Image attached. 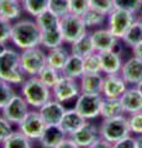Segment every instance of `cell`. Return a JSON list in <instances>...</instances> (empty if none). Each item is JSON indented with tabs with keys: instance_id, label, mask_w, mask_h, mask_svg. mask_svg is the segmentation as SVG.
Masks as SVG:
<instances>
[{
	"instance_id": "6da1fadb",
	"label": "cell",
	"mask_w": 142,
	"mask_h": 148,
	"mask_svg": "<svg viewBox=\"0 0 142 148\" xmlns=\"http://www.w3.org/2000/svg\"><path fill=\"white\" fill-rule=\"evenodd\" d=\"M11 42L17 48L27 49L41 45V30L36 21L20 20L12 24Z\"/></svg>"
},
{
	"instance_id": "7a4b0ae2",
	"label": "cell",
	"mask_w": 142,
	"mask_h": 148,
	"mask_svg": "<svg viewBox=\"0 0 142 148\" xmlns=\"http://www.w3.org/2000/svg\"><path fill=\"white\" fill-rule=\"evenodd\" d=\"M0 79L10 84H22L25 80V73L21 68L20 53L6 48L0 54Z\"/></svg>"
},
{
	"instance_id": "3957f363",
	"label": "cell",
	"mask_w": 142,
	"mask_h": 148,
	"mask_svg": "<svg viewBox=\"0 0 142 148\" xmlns=\"http://www.w3.org/2000/svg\"><path fill=\"white\" fill-rule=\"evenodd\" d=\"M21 92L29 106L40 109L43 104L51 100V89L46 86L38 77H30L21 84Z\"/></svg>"
},
{
	"instance_id": "277c9868",
	"label": "cell",
	"mask_w": 142,
	"mask_h": 148,
	"mask_svg": "<svg viewBox=\"0 0 142 148\" xmlns=\"http://www.w3.org/2000/svg\"><path fill=\"white\" fill-rule=\"evenodd\" d=\"M100 137L104 140L109 141L110 143H115L120 141L121 138L129 136L131 133L130 125H129V117L125 115L113 119H104L102 126L99 128Z\"/></svg>"
},
{
	"instance_id": "5b68a950",
	"label": "cell",
	"mask_w": 142,
	"mask_h": 148,
	"mask_svg": "<svg viewBox=\"0 0 142 148\" xmlns=\"http://www.w3.org/2000/svg\"><path fill=\"white\" fill-rule=\"evenodd\" d=\"M20 63L25 74L30 77H37L40 72L47 66V56L38 47L22 49V53H20Z\"/></svg>"
},
{
	"instance_id": "8992f818",
	"label": "cell",
	"mask_w": 142,
	"mask_h": 148,
	"mask_svg": "<svg viewBox=\"0 0 142 148\" xmlns=\"http://www.w3.org/2000/svg\"><path fill=\"white\" fill-rule=\"evenodd\" d=\"M59 29L62 32L63 41L67 43H73L86 34V26L84 25L82 16L72 12L59 18Z\"/></svg>"
},
{
	"instance_id": "52a82bcc",
	"label": "cell",
	"mask_w": 142,
	"mask_h": 148,
	"mask_svg": "<svg viewBox=\"0 0 142 148\" xmlns=\"http://www.w3.org/2000/svg\"><path fill=\"white\" fill-rule=\"evenodd\" d=\"M136 21L135 14L114 8L108 14V29L119 40H122L129 27Z\"/></svg>"
},
{
	"instance_id": "ba28073f",
	"label": "cell",
	"mask_w": 142,
	"mask_h": 148,
	"mask_svg": "<svg viewBox=\"0 0 142 148\" xmlns=\"http://www.w3.org/2000/svg\"><path fill=\"white\" fill-rule=\"evenodd\" d=\"M103 98H104L103 94H86V92H80L79 96L77 98L74 109L86 120L95 119L100 115Z\"/></svg>"
},
{
	"instance_id": "9c48e42d",
	"label": "cell",
	"mask_w": 142,
	"mask_h": 148,
	"mask_svg": "<svg viewBox=\"0 0 142 148\" xmlns=\"http://www.w3.org/2000/svg\"><path fill=\"white\" fill-rule=\"evenodd\" d=\"M54 99L59 103H67L73 99H75L80 94V86L78 85L75 79H72L69 77L61 75L57 84L52 89Z\"/></svg>"
},
{
	"instance_id": "30bf717a",
	"label": "cell",
	"mask_w": 142,
	"mask_h": 148,
	"mask_svg": "<svg viewBox=\"0 0 142 148\" xmlns=\"http://www.w3.org/2000/svg\"><path fill=\"white\" fill-rule=\"evenodd\" d=\"M1 111L3 117H5L9 122H11L12 125H19L29 112V104L26 103L24 96L15 94L11 100L1 109Z\"/></svg>"
},
{
	"instance_id": "8fae6325",
	"label": "cell",
	"mask_w": 142,
	"mask_h": 148,
	"mask_svg": "<svg viewBox=\"0 0 142 148\" xmlns=\"http://www.w3.org/2000/svg\"><path fill=\"white\" fill-rule=\"evenodd\" d=\"M17 126H19V131H21L30 140H38L46 127V123L38 111L34 110L29 111Z\"/></svg>"
},
{
	"instance_id": "7c38bea8",
	"label": "cell",
	"mask_w": 142,
	"mask_h": 148,
	"mask_svg": "<svg viewBox=\"0 0 142 148\" xmlns=\"http://www.w3.org/2000/svg\"><path fill=\"white\" fill-rule=\"evenodd\" d=\"M127 89V83L117 74H105L103 79V96L105 98H121Z\"/></svg>"
},
{
	"instance_id": "4fadbf2b",
	"label": "cell",
	"mask_w": 142,
	"mask_h": 148,
	"mask_svg": "<svg viewBox=\"0 0 142 148\" xmlns=\"http://www.w3.org/2000/svg\"><path fill=\"white\" fill-rule=\"evenodd\" d=\"M38 112L46 125H59L66 112V109L58 100L51 99L41 106L38 109Z\"/></svg>"
},
{
	"instance_id": "5bb4252c",
	"label": "cell",
	"mask_w": 142,
	"mask_h": 148,
	"mask_svg": "<svg viewBox=\"0 0 142 148\" xmlns=\"http://www.w3.org/2000/svg\"><path fill=\"white\" fill-rule=\"evenodd\" d=\"M120 75L127 84L137 85L142 80V59L137 57H131L122 64Z\"/></svg>"
},
{
	"instance_id": "9a60e30c",
	"label": "cell",
	"mask_w": 142,
	"mask_h": 148,
	"mask_svg": "<svg viewBox=\"0 0 142 148\" xmlns=\"http://www.w3.org/2000/svg\"><path fill=\"white\" fill-rule=\"evenodd\" d=\"M69 136L80 148H88L100 137V133L95 125L86 122L83 127L77 130Z\"/></svg>"
},
{
	"instance_id": "2e32d148",
	"label": "cell",
	"mask_w": 142,
	"mask_h": 148,
	"mask_svg": "<svg viewBox=\"0 0 142 148\" xmlns=\"http://www.w3.org/2000/svg\"><path fill=\"white\" fill-rule=\"evenodd\" d=\"M91 40L95 48V52H104V51H111L117 43L115 36L111 34L109 29H98L91 32Z\"/></svg>"
},
{
	"instance_id": "e0dca14e",
	"label": "cell",
	"mask_w": 142,
	"mask_h": 148,
	"mask_svg": "<svg viewBox=\"0 0 142 148\" xmlns=\"http://www.w3.org/2000/svg\"><path fill=\"white\" fill-rule=\"evenodd\" d=\"M66 136L67 133L59 125H46L38 141L43 148H54L63 140H66Z\"/></svg>"
},
{
	"instance_id": "ac0fdd59",
	"label": "cell",
	"mask_w": 142,
	"mask_h": 148,
	"mask_svg": "<svg viewBox=\"0 0 142 148\" xmlns=\"http://www.w3.org/2000/svg\"><path fill=\"white\" fill-rule=\"evenodd\" d=\"M120 100L126 114L131 115L142 111V94L137 88H127Z\"/></svg>"
},
{
	"instance_id": "d6986e66",
	"label": "cell",
	"mask_w": 142,
	"mask_h": 148,
	"mask_svg": "<svg viewBox=\"0 0 142 148\" xmlns=\"http://www.w3.org/2000/svg\"><path fill=\"white\" fill-rule=\"evenodd\" d=\"M86 122H88L86 119L82 116L75 109H71V110H66L61 122H59V126L64 130L67 135H72L77 130L83 127Z\"/></svg>"
},
{
	"instance_id": "ffe728a7",
	"label": "cell",
	"mask_w": 142,
	"mask_h": 148,
	"mask_svg": "<svg viewBox=\"0 0 142 148\" xmlns=\"http://www.w3.org/2000/svg\"><path fill=\"white\" fill-rule=\"evenodd\" d=\"M102 62V73L104 74H117L120 73L122 67V61L120 54L114 51H104L98 52Z\"/></svg>"
},
{
	"instance_id": "44dd1931",
	"label": "cell",
	"mask_w": 142,
	"mask_h": 148,
	"mask_svg": "<svg viewBox=\"0 0 142 148\" xmlns=\"http://www.w3.org/2000/svg\"><path fill=\"white\" fill-rule=\"evenodd\" d=\"M103 74H83L80 78V92L86 94H102L103 92Z\"/></svg>"
},
{
	"instance_id": "7402d4cb",
	"label": "cell",
	"mask_w": 142,
	"mask_h": 148,
	"mask_svg": "<svg viewBox=\"0 0 142 148\" xmlns=\"http://www.w3.org/2000/svg\"><path fill=\"white\" fill-rule=\"evenodd\" d=\"M125 114L120 98H103L100 115L104 119H113Z\"/></svg>"
},
{
	"instance_id": "603a6c76",
	"label": "cell",
	"mask_w": 142,
	"mask_h": 148,
	"mask_svg": "<svg viewBox=\"0 0 142 148\" xmlns=\"http://www.w3.org/2000/svg\"><path fill=\"white\" fill-rule=\"evenodd\" d=\"M46 56H47V66L61 72L71 54L64 47L59 46L56 48H51L48 51V53H46Z\"/></svg>"
},
{
	"instance_id": "cb8c5ba5",
	"label": "cell",
	"mask_w": 142,
	"mask_h": 148,
	"mask_svg": "<svg viewBox=\"0 0 142 148\" xmlns=\"http://www.w3.org/2000/svg\"><path fill=\"white\" fill-rule=\"evenodd\" d=\"M62 75L69 77L72 79H79L84 74V68H83V58L75 54H71L68 58L67 63L61 71Z\"/></svg>"
},
{
	"instance_id": "d4e9b609",
	"label": "cell",
	"mask_w": 142,
	"mask_h": 148,
	"mask_svg": "<svg viewBox=\"0 0 142 148\" xmlns=\"http://www.w3.org/2000/svg\"><path fill=\"white\" fill-rule=\"evenodd\" d=\"M71 47L72 53L71 54H75V56H79V57L84 58L86 57L88 54H91L95 52V48H94V45H93V40H91V35L90 34H84L80 38H78L77 41H74Z\"/></svg>"
},
{
	"instance_id": "484cf974",
	"label": "cell",
	"mask_w": 142,
	"mask_h": 148,
	"mask_svg": "<svg viewBox=\"0 0 142 148\" xmlns=\"http://www.w3.org/2000/svg\"><path fill=\"white\" fill-rule=\"evenodd\" d=\"M22 5L19 0H0V16L9 21L21 16Z\"/></svg>"
},
{
	"instance_id": "4316f807",
	"label": "cell",
	"mask_w": 142,
	"mask_h": 148,
	"mask_svg": "<svg viewBox=\"0 0 142 148\" xmlns=\"http://www.w3.org/2000/svg\"><path fill=\"white\" fill-rule=\"evenodd\" d=\"M35 21L38 25L41 32H49L59 29V17H57L49 10H46L38 16H36Z\"/></svg>"
},
{
	"instance_id": "83f0119b",
	"label": "cell",
	"mask_w": 142,
	"mask_h": 148,
	"mask_svg": "<svg viewBox=\"0 0 142 148\" xmlns=\"http://www.w3.org/2000/svg\"><path fill=\"white\" fill-rule=\"evenodd\" d=\"M3 148H32V146H31V140L21 131H14L3 142Z\"/></svg>"
},
{
	"instance_id": "f1b7e54d",
	"label": "cell",
	"mask_w": 142,
	"mask_h": 148,
	"mask_svg": "<svg viewBox=\"0 0 142 148\" xmlns=\"http://www.w3.org/2000/svg\"><path fill=\"white\" fill-rule=\"evenodd\" d=\"M122 41L130 47H135L142 42V26L140 18H136V21L129 27V30L122 37Z\"/></svg>"
},
{
	"instance_id": "f546056e",
	"label": "cell",
	"mask_w": 142,
	"mask_h": 148,
	"mask_svg": "<svg viewBox=\"0 0 142 148\" xmlns=\"http://www.w3.org/2000/svg\"><path fill=\"white\" fill-rule=\"evenodd\" d=\"M63 36L61 29L54 30V31H49V32H41V45L43 47L51 49V48H56L59 46L63 45Z\"/></svg>"
},
{
	"instance_id": "4dcf8cb0",
	"label": "cell",
	"mask_w": 142,
	"mask_h": 148,
	"mask_svg": "<svg viewBox=\"0 0 142 148\" xmlns=\"http://www.w3.org/2000/svg\"><path fill=\"white\" fill-rule=\"evenodd\" d=\"M22 9L30 14L31 16H38L40 14H42L43 11L48 10V3L49 0H22Z\"/></svg>"
},
{
	"instance_id": "1f68e13d",
	"label": "cell",
	"mask_w": 142,
	"mask_h": 148,
	"mask_svg": "<svg viewBox=\"0 0 142 148\" xmlns=\"http://www.w3.org/2000/svg\"><path fill=\"white\" fill-rule=\"evenodd\" d=\"M108 15L100 12L98 10H94V9L89 8L83 15H82V18L84 21V25L86 26V29H93V27H97L104 24V21L106 20Z\"/></svg>"
},
{
	"instance_id": "d6a6232c",
	"label": "cell",
	"mask_w": 142,
	"mask_h": 148,
	"mask_svg": "<svg viewBox=\"0 0 142 148\" xmlns=\"http://www.w3.org/2000/svg\"><path fill=\"white\" fill-rule=\"evenodd\" d=\"M61 75H62V73L59 71H57V69H54L49 66H46L42 71L40 72L37 77L46 86H48L49 89H53V86L57 84V82L59 80Z\"/></svg>"
},
{
	"instance_id": "836d02e7",
	"label": "cell",
	"mask_w": 142,
	"mask_h": 148,
	"mask_svg": "<svg viewBox=\"0 0 142 148\" xmlns=\"http://www.w3.org/2000/svg\"><path fill=\"white\" fill-rule=\"evenodd\" d=\"M83 68L84 74H94L102 73V62H100V56L98 52L88 54L83 58Z\"/></svg>"
},
{
	"instance_id": "e575fe53",
	"label": "cell",
	"mask_w": 142,
	"mask_h": 148,
	"mask_svg": "<svg viewBox=\"0 0 142 148\" xmlns=\"http://www.w3.org/2000/svg\"><path fill=\"white\" fill-rule=\"evenodd\" d=\"M48 10L59 18L66 16L67 14L71 12L69 0H49Z\"/></svg>"
},
{
	"instance_id": "d590c367",
	"label": "cell",
	"mask_w": 142,
	"mask_h": 148,
	"mask_svg": "<svg viewBox=\"0 0 142 148\" xmlns=\"http://www.w3.org/2000/svg\"><path fill=\"white\" fill-rule=\"evenodd\" d=\"M114 8L129 11L131 14H137L142 10L141 0H113Z\"/></svg>"
},
{
	"instance_id": "8d00e7d4",
	"label": "cell",
	"mask_w": 142,
	"mask_h": 148,
	"mask_svg": "<svg viewBox=\"0 0 142 148\" xmlns=\"http://www.w3.org/2000/svg\"><path fill=\"white\" fill-rule=\"evenodd\" d=\"M14 95H15V91L10 83L0 79V109H3L9 103Z\"/></svg>"
},
{
	"instance_id": "74e56055",
	"label": "cell",
	"mask_w": 142,
	"mask_h": 148,
	"mask_svg": "<svg viewBox=\"0 0 142 148\" xmlns=\"http://www.w3.org/2000/svg\"><path fill=\"white\" fill-rule=\"evenodd\" d=\"M89 6L108 15L114 9V1L113 0H89Z\"/></svg>"
},
{
	"instance_id": "f35d334b",
	"label": "cell",
	"mask_w": 142,
	"mask_h": 148,
	"mask_svg": "<svg viewBox=\"0 0 142 148\" xmlns=\"http://www.w3.org/2000/svg\"><path fill=\"white\" fill-rule=\"evenodd\" d=\"M12 24L11 21L0 16V43H6L11 38Z\"/></svg>"
},
{
	"instance_id": "ab89813d",
	"label": "cell",
	"mask_w": 142,
	"mask_h": 148,
	"mask_svg": "<svg viewBox=\"0 0 142 148\" xmlns=\"http://www.w3.org/2000/svg\"><path fill=\"white\" fill-rule=\"evenodd\" d=\"M129 125H130L131 133L142 135V111L130 115L129 116Z\"/></svg>"
},
{
	"instance_id": "60d3db41",
	"label": "cell",
	"mask_w": 142,
	"mask_h": 148,
	"mask_svg": "<svg viewBox=\"0 0 142 148\" xmlns=\"http://www.w3.org/2000/svg\"><path fill=\"white\" fill-rule=\"evenodd\" d=\"M69 8L72 14L82 16L90 8L89 0H69Z\"/></svg>"
},
{
	"instance_id": "b9f144b4",
	"label": "cell",
	"mask_w": 142,
	"mask_h": 148,
	"mask_svg": "<svg viewBox=\"0 0 142 148\" xmlns=\"http://www.w3.org/2000/svg\"><path fill=\"white\" fill-rule=\"evenodd\" d=\"M14 132L12 123L9 122L5 117H0V143H3Z\"/></svg>"
},
{
	"instance_id": "7bdbcfd3",
	"label": "cell",
	"mask_w": 142,
	"mask_h": 148,
	"mask_svg": "<svg viewBox=\"0 0 142 148\" xmlns=\"http://www.w3.org/2000/svg\"><path fill=\"white\" fill-rule=\"evenodd\" d=\"M113 148H136V138L129 135L121 138L120 141L113 143Z\"/></svg>"
},
{
	"instance_id": "ee69618b",
	"label": "cell",
	"mask_w": 142,
	"mask_h": 148,
	"mask_svg": "<svg viewBox=\"0 0 142 148\" xmlns=\"http://www.w3.org/2000/svg\"><path fill=\"white\" fill-rule=\"evenodd\" d=\"M88 148H113V143H110L109 141L104 140L103 137H99L98 140Z\"/></svg>"
},
{
	"instance_id": "f6af8a7d",
	"label": "cell",
	"mask_w": 142,
	"mask_h": 148,
	"mask_svg": "<svg viewBox=\"0 0 142 148\" xmlns=\"http://www.w3.org/2000/svg\"><path fill=\"white\" fill-rule=\"evenodd\" d=\"M54 148H80L79 146L77 145V143L72 140V138H66V140H63L59 145H57Z\"/></svg>"
},
{
	"instance_id": "bcb514c9",
	"label": "cell",
	"mask_w": 142,
	"mask_h": 148,
	"mask_svg": "<svg viewBox=\"0 0 142 148\" xmlns=\"http://www.w3.org/2000/svg\"><path fill=\"white\" fill-rule=\"evenodd\" d=\"M132 53H134L135 57L142 59V42L135 46V47H132Z\"/></svg>"
},
{
	"instance_id": "7dc6e473",
	"label": "cell",
	"mask_w": 142,
	"mask_h": 148,
	"mask_svg": "<svg viewBox=\"0 0 142 148\" xmlns=\"http://www.w3.org/2000/svg\"><path fill=\"white\" fill-rule=\"evenodd\" d=\"M136 148H142V135L136 137Z\"/></svg>"
},
{
	"instance_id": "c3c4849f",
	"label": "cell",
	"mask_w": 142,
	"mask_h": 148,
	"mask_svg": "<svg viewBox=\"0 0 142 148\" xmlns=\"http://www.w3.org/2000/svg\"><path fill=\"white\" fill-rule=\"evenodd\" d=\"M6 49V46H5V43H0V54H1Z\"/></svg>"
},
{
	"instance_id": "681fc988",
	"label": "cell",
	"mask_w": 142,
	"mask_h": 148,
	"mask_svg": "<svg viewBox=\"0 0 142 148\" xmlns=\"http://www.w3.org/2000/svg\"><path fill=\"white\" fill-rule=\"evenodd\" d=\"M136 88H137V89H139V90L141 91V94H142V80H141V82L139 83V84L136 85Z\"/></svg>"
},
{
	"instance_id": "f907efd6",
	"label": "cell",
	"mask_w": 142,
	"mask_h": 148,
	"mask_svg": "<svg viewBox=\"0 0 142 148\" xmlns=\"http://www.w3.org/2000/svg\"><path fill=\"white\" fill-rule=\"evenodd\" d=\"M140 22H141V26H142V17H140Z\"/></svg>"
},
{
	"instance_id": "816d5d0a",
	"label": "cell",
	"mask_w": 142,
	"mask_h": 148,
	"mask_svg": "<svg viewBox=\"0 0 142 148\" xmlns=\"http://www.w3.org/2000/svg\"><path fill=\"white\" fill-rule=\"evenodd\" d=\"M19 1H22V0H19Z\"/></svg>"
},
{
	"instance_id": "f5cc1de1",
	"label": "cell",
	"mask_w": 142,
	"mask_h": 148,
	"mask_svg": "<svg viewBox=\"0 0 142 148\" xmlns=\"http://www.w3.org/2000/svg\"><path fill=\"white\" fill-rule=\"evenodd\" d=\"M141 17H142V14H141Z\"/></svg>"
},
{
	"instance_id": "db71d44e",
	"label": "cell",
	"mask_w": 142,
	"mask_h": 148,
	"mask_svg": "<svg viewBox=\"0 0 142 148\" xmlns=\"http://www.w3.org/2000/svg\"><path fill=\"white\" fill-rule=\"evenodd\" d=\"M141 1H142V0H141Z\"/></svg>"
}]
</instances>
